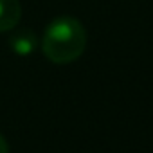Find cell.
<instances>
[{"instance_id":"cell-1","label":"cell","mask_w":153,"mask_h":153,"mask_svg":"<svg viewBox=\"0 0 153 153\" xmlns=\"http://www.w3.org/2000/svg\"><path fill=\"white\" fill-rule=\"evenodd\" d=\"M87 47V33L83 24L74 16L54 18L43 34V54L56 65H67L76 61Z\"/></svg>"},{"instance_id":"cell-2","label":"cell","mask_w":153,"mask_h":153,"mask_svg":"<svg viewBox=\"0 0 153 153\" xmlns=\"http://www.w3.org/2000/svg\"><path fill=\"white\" fill-rule=\"evenodd\" d=\"M9 45H11V51L20 54V56H27L31 52L36 51V45H38V38L33 31L29 29H20V31H15L11 36H9Z\"/></svg>"},{"instance_id":"cell-3","label":"cell","mask_w":153,"mask_h":153,"mask_svg":"<svg viewBox=\"0 0 153 153\" xmlns=\"http://www.w3.org/2000/svg\"><path fill=\"white\" fill-rule=\"evenodd\" d=\"M22 16V6L18 0H0V33L16 27Z\"/></svg>"},{"instance_id":"cell-4","label":"cell","mask_w":153,"mask_h":153,"mask_svg":"<svg viewBox=\"0 0 153 153\" xmlns=\"http://www.w3.org/2000/svg\"><path fill=\"white\" fill-rule=\"evenodd\" d=\"M0 153H9V146H7V140L0 135Z\"/></svg>"}]
</instances>
